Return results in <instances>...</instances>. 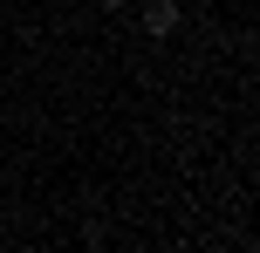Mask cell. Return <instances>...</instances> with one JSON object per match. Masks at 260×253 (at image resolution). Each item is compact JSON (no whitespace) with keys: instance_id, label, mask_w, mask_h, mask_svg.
<instances>
[{"instance_id":"1","label":"cell","mask_w":260,"mask_h":253,"mask_svg":"<svg viewBox=\"0 0 260 253\" xmlns=\"http://www.w3.org/2000/svg\"><path fill=\"white\" fill-rule=\"evenodd\" d=\"M178 21H185L178 0H144V34H151V41H171V34H178Z\"/></svg>"},{"instance_id":"2","label":"cell","mask_w":260,"mask_h":253,"mask_svg":"<svg viewBox=\"0 0 260 253\" xmlns=\"http://www.w3.org/2000/svg\"><path fill=\"white\" fill-rule=\"evenodd\" d=\"M96 7H110V14H123V7H130V0H96Z\"/></svg>"}]
</instances>
